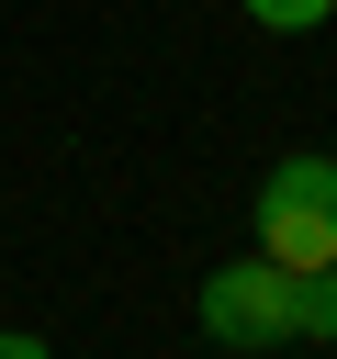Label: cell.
Returning <instances> with one entry per match:
<instances>
[{"mask_svg":"<svg viewBox=\"0 0 337 359\" xmlns=\"http://www.w3.org/2000/svg\"><path fill=\"white\" fill-rule=\"evenodd\" d=\"M202 337L213 348H303V269L281 258H225L202 292H191Z\"/></svg>","mask_w":337,"mask_h":359,"instance_id":"1","label":"cell"},{"mask_svg":"<svg viewBox=\"0 0 337 359\" xmlns=\"http://www.w3.org/2000/svg\"><path fill=\"white\" fill-rule=\"evenodd\" d=\"M303 337H337V258L303 269Z\"/></svg>","mask_w":337,"mask_h":359,"instance_id":"4","label":"cell"},{"mask_svg":"<svg viewBox=\"0 0 337 359\" xmlns=\"http://www.w3.org/2000/svg\"><path fill=\"white\" fill-rule=\"evenodd\" d=\"M247 236H258V258H281V269H326V258H337V157H281V168L247 191Z\"/></svg>","mask_w":337,"mask_h":359,"instance_id":"2","label":"cell"},{"mask_svg":"<svg viewBox=\"0 0 337 359\" xmlns=\"http://www.w3.org/2000/svg\"><path fill=\"white\" fill-rule=\"evenodd\" d=\"M236 11H247L258 34H326V22H337V0H236Z\"/></svg>","mask_w":337,"mask_h":359,"instance_id":"3","label":"cell"},{"mask_svg":"<svg viewBox=\"0 0 337 359\" xmlns=\"http://www.w3.org/2000/svg\"><path fill=\"white\" fill-rule=\"evenodd\" d=\"M0 359H56V348L45 337H0Z\"/></svg>","mask_w":337,"mask_h":359,"instance_id":"5","label":"cell"}]
</instances>
